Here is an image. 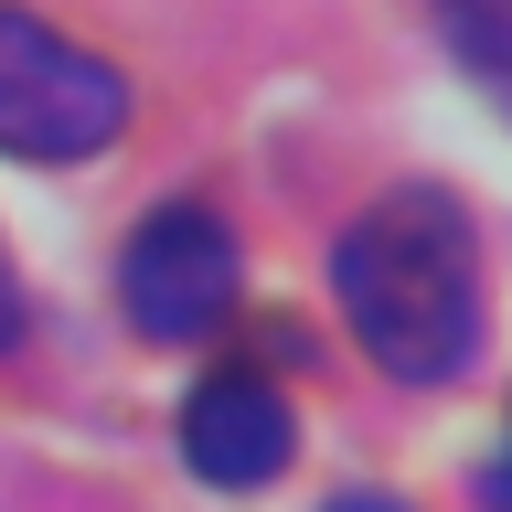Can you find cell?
<instances>
[{
	"label": "cell",
	"instance_id": "cell-2",
	"mask_svg": "<svg viewBox=\"0 0 512 512\" xmlns=\"http://www.w3.org/2000/svg\"><path fill=\"white\" fill-rule=\"evenodd\" d=\"M128 128V75L64 43L32 11H0V150L11 160H96Z\"/></svg>",
	"mask_w": 512,
	"mask_h": 512
},
{
	"label": "cell",
	"instance_id": "cell-4",
	"mask_svg": "<svg viewBox=\"0 0 512 512\" xmlns=\"http://www.w3.org/2000/svg\"><path fill=\"white\" fill-rule=\"evenodd\" d=\"M182 459L214 491H267L299 459V416H288V395L267 374H203L182 406Z\"/></svg>",
	"mask_w": 512,
	"mask_h": 512
},
{
	"label": "cell",
	"instance_id": "cell-3",
	"mask_svg": "<svg viewBox=\"0 0 512 512\" xmlns=\"http://www.w3.org/2000/svg\"><path fill=\"white\" fill-rule=\"evenodd\" d=\"M235 288H246V256H235V224L214 203H160L118 256V299L139 320V342H171V352L214 342Z\"/></svg>",
	"mask_w": 512,
	"mask_h": 512
},
{
	"label": "cell",
	"instance_id": "cell-6",
	"mask_svg": "<svg viewBox=\"0 0 512 512\" xmlns=\"http://www.w3.org/2000/svg\"><path fill=\"white\" fill-rule=\"evenodd\" d=\"M22 320H32V299H22V278H11V256H0V352L22 342Z\"/></svg>",
	"mask_w": 512,
	"mask_h": 512
},
{
	"label": "cell",
	"instance_id": "cell-5",
	"mask_svg": "<svg viewBox=\"0 0 512 512\" xmlns=\"http://www.w3.org/2000/svg\"><path fill=\"white\" fill-rule=\"evenodd\" d=\"M448 32V54L470 64L480 86H491V107L512 118V0H427Z\"/></svg>",
	"mask_w": 512,
	"mask_h": 512
},
{
	"label": "cell",
	"instance_id": "cell-7",
	"mask_svg": "<svg viewBox=\"0 0 512 512\" xmlns=\"http://www.w3.org/2000/svg\"><path fill=\"white\" fill-rule=\"evenodd\" d=\"M331 512H416V502H395V491H342Z\"/></svg>",
	"mask_w": 512,
	"mask_h": 512
},
{
	"label": "cell",
	"instance_id": "cell-1",
	"mask_svg": "<svg viewBox=\"0 0 512 512\" xmlns=\"http://www.w3.org/2000/svg\"><path fill=\"white\" fill-rule=\"evenodd\" d=\"M331 288L342 320L363 331L395 384H448L480 352V256H470V214L438 182L384 192L363 224H342L331 246Z\"/></svg>",
	"mask_w": 512,
	"mask_h": 512
},
{
	"label": "cell",
	"instance_id": "cell-8",
	"mask_svg": "<svg viewBox=\"0 0 512 512\" xmlns=\"http://www.w3.org/2000/svg\"><path fill=\"white\" fill-rule=\"evenodd\" d=\"M491 502H502V512H512V470H502V480H491Z\"/></svg>",
	"mask_w": 512,
	"mask_h": 512
}]
</instances>
